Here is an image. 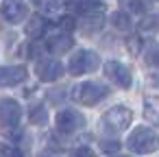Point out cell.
I'll return each mask as SVG.
<instances>
[{
    "label": "cell",
    "mask_w": 159,
    "mask_h": 157,
    "mask_svg": "<svg viewBox=\"0 0 159 157\" xmlns=\"http://www.w3.org/2000/svg\"><path fill=\"white\" fill-rule=\"evenodd\" d=\"M126 144H129V148H131L133 153H137V155H150V153H155V150L159 148V137H157V133H155L152 129H148V127H137V129L131 131Z\"/></svg>",
    "instance_id": "obj_1"
},
{
    "label": "cell",
    "mask_w": 159,
    "mask_h": 157,
    "mask_svg": "<svg viewBox=\"0 0 159 157\" xmlns=\"http://www.w3.org/2000/svg\"><path fill=\"white\" fill-rule=\"evenodd\" d=\"M107 94H109V90L102 83H96V81H83L72 90V98L81 105H87V107L98 105L102 98H107Z\"/></svg>",
    "instance_id": "obj_2"
},
{
    "label": "cell",
    "mask_w": 159,
    "mask_h": 157,
    "mask_svg": "<svg viewBox=\"0 0 159 157\" xmlns=\"http://www.w3.org/2000/svg\"><path fill=\"white\" fill-rule=\"evenodd\" d=\"M131 120H133V111L124 105H116L102 116L100 122H102V129L107 133H122V131L129 129Z\"/></svg>",
    "instance_id": "obj_3"
},
{
    "label": "cell",
    "mask_w": 159,
    "mask_h": 157,
    "mask_svg": "<svg viewBox=\"0 0 159 157\" xmlns=\"http://www.w3.org/2000/svg\"><path fill=\"white\" fill-rule=\"evenodd\" d=\"M98 66H100V59H98V55H96L94 50H85V48H81V50H76V53L70 57L68 70H70V74H74V76H81V74L94 72Z\"/></svg>",
    "instance_id": "obj_4"
},
{
    "label": "cell",
    "mask_w": 159,
    "mask_h": 157,
    "mask_svg": "<svg viewBox=\"0 0 159 157\" xmlns=\"http://www.w3.org/2000/svg\"><path fill=\"white\" fill-rule=\"evenodd\" d=\"M55 124H57V131L59 133H76L85 127V116L76 109H61L57 111V118H55Z\"/></svg>",
    "instance_id": "obj_5"
},
{
    "label": "cell",
    "mask_w": 159,
    "mask_h": 157,
    "mask_svg": "<svg viewBox=\"0 0 159 157\" xmlns=\"http://www.w3.org/2000/svg\"><path fill=\"white\" fill-rule=\"evenodd\" d=\"M20 118H22V107L18 105V100L13 98H2L0 100V124L2 129L11 131L20 124Z\"/></svg>",
    "instance_id": "obj_6"
},
{
    "label": "cell",
    "mask_w": 159,
    "mask_h": 157,
    "mask_svg": "<svg viewBox=\"0 0 159 157\" xmlns=\"http://www.w3.org/2000/svg\"><path fill=\"white\" fill-rule=\"evenodd\" d=\"M102 68H105V76H107L111 83H116L118 87L129 90V87L133 85V79H131L129 68H126V66H122L120 61H107Z\"/></svg>",
    "instance_id": "obj_7"
},
{
    "label": "cell",
    "mask_w": 159,
    "mask_h": 157,
    "mask_svg": "<svg viewBox=\"0 0 159 157\" xmlns=\"http://www.w3.org/2000/svg\"><path fill=\"white\" fill-rule=\"evenodd\" d=\"M35 74H37V79L39 81H44V83H52V81H59L61 76H63V63L61 61H57V59H42V61H37V66H35Z\"/></svg>",
    "instance_id": "obj_8"
},
{
    "label": "cell",
    "mask_w": 159,
    "mask_h": 157,
    "mask_svg": "<svg viewBox=\"0 0 159 157\" xmlns=\"http://www.w3.org/2000/svg\"><path fill=\"white\" fill-rule=\"evenodd\" d=\"M0 13L2 18L11 24H18L26 18V5L24 0H2V5H0Z\"/></svg>",
    "instance_id": "obj_9"
},
{
    "label": "cell",
    "mask_w": 159,
    "mask_h": 157,
    "mask_svg": "<svg viewBox=\"0 0 159 157\" xmlns=\"http://www.w3.org/2000/svg\"><path fill=\"white\" fill-rule=\"evenodd\" d=\"M26 81V68L24 66H2L0 68V87H13Z\"/></svg>",
    "instance_id": "obj_10"
},
{
    "label": "cell",
    "mask_w": 159,
    "mask_h": 157,
    "mask_svg": "<svg viewBox=\"0 0 159 157\" xmlns=\"http://www.w3.org/2000/svg\"><path fill=\"white\" fill-rule=\"evenodd\" d=\"M63 5L81 16H92V13H102L105 5L100 0H63Z\"/></svg>",
    "instance_id": "obj_11"
},
{
    "label": "cell",
    "mask_w": 159,
    "mask_h": 157,
    "mask_svg": "<svg viewBox=\"0 0 159 157\" xmlns=\"http://www.w3.org/2000/svg\"><path fill=\"white\" fill-rule=\"evenodd\" d=\"M72 46H74V39L70 37V33H59V35H52L50 39H46V48L52 55H63Z\"/></svg>",
    "instance_id": "obj_12"
},
{
    "label": "cell",
    "mask_w": 159,
    "mask_h": 157,
    "mask_svg": "<svg viewBox=\"0 0 159 157\" xmlns=\"http://www.w3.org/2000/svg\"><path fill=\"white\" fill-rule=\"evenodd\" d=\"M46 29H48V22H46V18H44L42 13H37V16H33V18L26 22V26H24V33H26L31 39H39V37L46 33Z\"/></svg>",
    "instance_id": "obj_13"
},
{
    "label": "cell",
    "mask_w": 159,
    "mask_h": 157,
    "mask_svg": "<svg viewBox=\"0 0 159 157\" xmlns=\"http://www.w3.org/2000/svg\"><path fill=\"white\" fill-rule=\"evenodd\" d=\"M159 33V16H146L137 24V35L139 37H152Z\"/></svg>",
    "instance_id": "obj_14"
},
{
    "label": "cell",
    "mask_w": 159,
    "mask_h": 157,
    "mask_svg": "<svg viewBox=\"0 0 159 157\" xmlns=\"http://www.w3.org/2000/svg\"><path fill=\"white\" fill-rule=\"evenodd\" d=\"M144 118L152 124L159 122V96H146L144 98Z\"/></svg>",
    "instance_id": "obj_15"
},
{
    "label": "cell",
    "mask_w": 159,
    "mask_h": 157,
    "mask_svg": "<svg viewBox=\"0 0 159 157\" xmlns=\"http://www.w3.org/2000/svg\"><path fill=\"white\" fill-rule=\"evenodd\" d=\"M102 26V16L100 13H92V16H87L83 22H81V29H83V33H92V31H98Z\"/></svg>",
    "instance_id": "obj_16"
},
{
    "label": "cell",
    "mask_w": 159,
    "mask_h": 157,
    "mask_svg": "<svg viewBox=\"0 0 159 157\" xmlns=\"http://www.w3.org/2000/svg\"><path fill=\"white\" fill-rule=\"evenodd\" d=\"M109 22H111L116 29H120V31H129V29H131V18H129V13H124V11H113Z\"/></svg>",
    "instance_id": "obj_17"
},
{
    "label": "cell",
    "mask_w": 159,
    "mask_h": 157,
    "mask_svg": "<svg viewBox=\"0 0 159 157\" xmlns=\"http://www.w3.org/2000/svg\"><path fill=\"white\" fill-rule=\"evenodd\" d=\"M29 120L33 124H46L48 120V111L44 109V105H33L31 111H29Z\"/></svg>",
    "instance_id": "obj_18"
},
{
    "label": "cell",
    "mask_w": 159,
    "mask_h": 157,
    "mask_svg": "<svg viewBox=\"0 0 159 157\" xmlns=\"http://www.w3.org/2000/svg\"><path fill=\"white\" fill-rule=\"evenodd\" d=\"M118 2L129 13H144L146 11V2H144V0H118Z\"/></svg>",
    "instance_id": "obj_19"
},
{
    "label": "cell",
    "mask_w": 159,
    "mask_h": 157,
    "mask_svg": "<svg viewBox=\"0 0 159 157\" xmlns=\"http://www.w3.org/2000/svg\"><path fill=\"white\" fill-rule=\"evenodd\" d=\"M33 5H37V9L42 13H57L59 11L57 0H33Z\"/></svg>",
    "instance_id": "obj_20"
},
{
    "label": "cell",
    "mask_w": 159,
    "mask_h": 157,
    "mask_svg": "<svg viewBox=\"0 0 159 157\" xmlns=\"http://www.w3.org/2000/svg\"><path fill=\"white\" fill-rule=\"evenodd\" d=\"M126 48H129V53L133 57H137L142 53V37L139 35H129L126 37Z\"/></svg>",
    "instance_id": "obj_21"
},
{
    "label": "cell",
    "mask_w": 159,
    "mask_h": 157,
    "mask_svg": "<svg viewBox=\"0 0 159 157\" xmlns=\"http://www.w3.org/2000/svg\"><path fill=\"white\" fill-rule=\"evenodd\" d=\"M0 157H24V153L13 144H0Z\"/></svg>",
    "instance_id": "obj_22"
},
{
    "label": "cell",
    "mask_w": 159,
    "mask_h": 157,
    "mask_svg": "<svg viewBox=\"0 0 159 157\" xmlns=\"http://www.w3.org/2000/svg\"><path fill=\"white\" fill-rule=\"evenodd\" d=\"M146 63L148 66H159V44H152L150 48H148V53H146Z\"/></svg>",
    "instance_id": "obj_23"
},
{
    "label": "cell",
    "mask_w": 159,
    "mask_h": 157,
    "mask_svg": "<svg viewBox=\"0 0 159 157\" xmlns=\"http://www.w3.org/2000/svg\"><path fill=\"white\" fill-rule=\"evenodd\" d=\"M59 29H61V31H66V33H70V31H74V29H76V20H74L72 16H63V18L59 20Z\"/></svg>",
    "instance_id": "obj_24"
},
{
    "label": "cell",
    "mask_w": 159,
    "mask_h": 157,
    "mask_svg": "<svg viewBox=\"0 0 159 157\" xmlns=\"http://www.w3.org/2000/svg\"><path fill=\"white\" fill-rule=\"evenodd\" d=\"M100 146H102L105 153H118V150H120V142H118V140H102Z\"/></svg>",
    "instance_id": "obj_25"
},
{
    "label": "cell",
    "mask_w": 159,
    "mask_h": 157,
    "mask_svg": "<svg viewBox=\"0 0 159 157\" xmlns=\"http://www.w3.org/2000/svg\"><path fill=\"white\" fill-rule=\"evenodd\" d=\"M70 157H94V153H92V148H87V146H79V148H74V150L70 153Z\"/></svg>",
    "instance_id": "obj_26"
},
{
    "label": "cell",
    "mask_w": 159,
    "mask_h": 157,
    "mask_svg": "<svg viewBox=\"0 0 159 157\" xmlns=\"http://www.w3.org/2000/svg\"><path fill=\"white\" fill-rule=\"evenodd\" d=\"M152 83H155V85H159V74H155V76H152Z\"/></svg>",
    "instance_id": "obj_27"
},
{
    "label": "cell",
    "mask_w": 159,
    "mask_h": 157,
    "mask_svg": "<svg viewBox=\"0 0 159 157\" xmlns=\"http://www.w3.org/2000/svg\"><path fill=\"white\" fill-rule=\"evenodd\" d=\"M42 157H50V155H42Z\"/></svg>",
    "instance_id": "obj_28"
}]
</instances>
